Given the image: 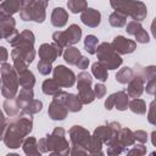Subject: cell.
<instances>
[{"mask_svg":"<svg viewBox=\"0 0 156 156\" xmlns=\"http://www.w3.org/2000/svg\"><path fill=\"white\" fill-rule=\"evenodd\" d=\"M105 94V87L102 84H96L95 85V95L98 98H101Z\"/></svg>","mask_w":156,"mask_h":156,"instance_id":"cell-26","label":"cell"},{"mask_svg":"<svg viewBox=\"0 0 156 156\" xmlns=\"http://www.w3.org/2000/svg\"><path fill=\"white\" fill-rule=\"evenodd\" d=\"M65 35H66V40H67V44H74L77 41H79V38L82 35V30L76 24H72L67 32H65Z\"/></svg>","mask_w":156,"mask_h":156,"instance_id":"cell-9","label":"cell"},{"mask_svg":"<svg viewBox=\"0 0 156 156\" xmlns=\"http://www.w3.org/2000/svg\"><path fill=\"white\" fill-rule=\"evenodd\" d=\"M98 55H99L100 61L104 63L106 68L113 69V68H117L122 63V60L119 58L118 55H116L112 51V46L110 44H106V43L101 44V46L98 50Z\"/></svg>","mask_w":156,"mask_h":156,"instance_id":"cell-2","label":"cell"},{"mask_svg":"<svg viewBox=\"0 0 156 156\" xmlns=\"http://www.w3.org/2000/svg\"><path fill=\"white\" fill-rule=\"evenodd\" d=\"M127 104H128V99H127V95L123 91L113 94V105H116L118 110H126Z\"/></svg>","mask_w":156,"mask_h":156,"instance_id":"cell-14","label":"cell"},{"mask_svg":"<svg viewBox=\"0 0 156 156\" xmlns=\"http://www.w3.org/2000/svg\"><path fill=\"white\" fill-rule=\"evenodd\" d=\"M65 98L62 99L63 101H66V104H67V108L69 110V111H79L80 108H82V105H80V101L78 100V98H76L74 95H72V94H65L63 95Z\"/></svg>","mask_w":156,"mask_h":156,"instance_id":"cell-13","label":"cell"},{"mask_svg":"<svg viewBox=\"0 0 156 156\" xmlns=\"http://www.w3.org/2000/svg\"><path fill=\"white\" fill-rule=\"evenodd\" d=\"M110 23L113 26V27H122L124 23H126V17L122 16L119 12H115L111 15L110 17Z\"/></svg>","mask_w":156,"mask_h":156,"instance_id":"cell-20","label":"cell"},{"mask_svg":"<svg viewBox=\"0 0 156 156\" xmlns=\"http://www.w3.org/2000/svg\"><path fill=\"white\" fill-rule=\"evenodd\" d=\"M51 62L49 61H45V60H41L39 63H38V69L41 74H48L50 71H51Z\"/></svg>","mask_w":156,"mask_h":156,"instance_id":"cell-25","label":"cell"},{"mask_svg":"<svg viewBox=\"0 0 156 156\" xmlns=\"http://www.w3.org/2000/svg\"><path fill=\"white\" fill-rule=\"evenodd\" d=\"M21 1L20 0H6L1 6H0V12L4 15H12L15 12H17V10L20 9Z\"/></svg>","mask_w":156,"mask_h":156,"instance_id":"cell-8","label":"cell"},{"mask_svg":"<svg viewBox=\"0 0 156 156\" xmlns=\"http://www.w3.org/2000/svg\"><path fill=\"white\" fill-rule=\"evenodd\" d=\"M55 100H56V99H55ZM57 102H58V106H57L58 108H56L55 102H52L51 106H50V108H49V113H50V116H51L52 119H63V118L66 117L67 111L63 108V106H61V99H60Z\"/></svg>","mask_w":156,"mask_h":156,"instance_id":"cell-11","label":"cell"},{"mask_svg":"<svg viewBox=\"0 0 156 156\" xmlns=\"http://www.w3.org/2000/svg\"><path fill=\"white\" fill-rule=\"evenodd\" d=\"M1 74H2V78H1V82H6V84L4 83V84H0V87H1V91H2V94L6 91V89H9V91H7V98H12V94H11V91H10V88H11V90L13 91V93H16V87H17V84H16V77H15V73H13V69H12V67L10 66V65H4L2 66V68H1Z\"/></svg>","mask_w":156,"mask_h":156,"instance_id":"cell-3","label":"cell"},{"mask_svg":"<svg viewBox=\"0 0 156 156\" xmlns=\"http://www.w3.org/2000/svg\"><path fill=\"white\" fill-rule=\"evenodd\" d=\"M54 78L60 87H71L74 83V74L65 66H57L54 71Z\"/></svg>","mask_w":156,"mask_h":156,"instance_id":"cell-4","label":"cell"},{"mask_svg":"<svg viewBox=\"0 0 156 156\" xmlns=\"http://www.w3.org/2000/svg\"><path fill=\"white\" fill-rule=\"evenodd\" d=\"M143 91V80L140 79V77H135L133 78L132 83L129 84V88H128V94L130 96H140Z\"/></svg>","mask_w":156,"mask_h":156,"instance_id":"cell-12","label":"cell"},{"mask_svg":"<svg viewBox=\"0 0 156 156\" xmlns=\"http://www.w3.org/2000/svg\"><path fill=\"white\" fill-rule=\"evenodd\" d=\"M130 78H132V71H130V68L126 67V68H123L121 72H118L116 79H117L118 82H121V83H127V82L130 80Z\"/></svg>","mask_w":156,"mask_h":156,"instance_id":"cell-24","label":"cell"},{"mask_svg":"<svg viewBox=\"0 0 156 156\" xmlns=\"http://www.w3.org/2000/svg\"><path fill=\"white\" fill-rule=\"evenodd\" d=\"M51 18H52L51 22H52V24H54L55 27H62V26L66 23V21H67V13L65 12L63 9L57 7V9L54 10Z\"/></svg>","mask_w":156,"mask_h":156,"instance_id":"cell-10","label":"cell"},{"mask_svg":"<svg viewBox=\"0 0 156 156\" xmlns=\"http://www.w3.org/2000/svg\"><path fill=\"white\" fill-rule=\"evenodd\" d=\"M6 57H7V52H6L5 48H0V62L6 61Z\"/></svg>","mask_w":156,"mask_h":156,"instance_id":"cell-28","label":"cell"},{"mask_svg":"<svg viewBox=\"0 0 156 156\" xmlns=\"http://www.w3.org/2000/svg\"><path fill=\"white\" fill-rule=\"evenodd\" d=\"M44 1H46V0H44Z\"/></svg>","mask_w":156,"mask_h":156,"instance_id":"cell-29","label":"cell"},{"mask_svg":"<svg viewBox=\"0 0 156 156\" xmlns=\"http://www.w3.org/2000/svg\"><path fill=\"white\" fill-rule=\"evenodd\" d=\"M112 45H113L112 49H115L119 54H129V52L134 51V49H135V43L126 39L123 37H116Z\"/></svg>","mask_w":156,"mask_h":156,"instance_id":"cell-6","label":"cell"},{"mask_svg":"<svg viewBox=\"0 0 156 156\" xmlns=\"http://www.w3.org/2000/svg\"><path fill=\"white\" fill-rule=\"evenodd\" d=\"M88 63H89V61H88V58H85V57H79V60L77 61V66L79 67V68H85L87 66H88Z\"/></svg>","mask_w":156,"mask_h":156,"instance_id":"cell-27","label":"cell"},{"mask_svg":"<svg viewBox=\"0 0 156 156\" xmlns=\"http://www.w3.org/2000/svg\"><path fill=\"white\" fill-rule=\"evenodd\" d=\"M68 7L71 9L72 12L77 13V12L83 11L87 7V4H85V0H71L68 2Z\"/></svg>","mask_w":156,"mask_h":156,"instance_id":"cell-18","label":"cell"},{"mask_svg":"<svg viewBox=\"0 0 156 156\" xmlns=\"http://www.w3.org/2000/svg\"><path fill=\"white\" fill-rule=\"evenodd\" d=\"M115 9H117L118 11L124 12L126 15L133 16L134 20H143L146 16V7L140 1L122 0Z\"/></svg>","mask_w":156,"mask_h":156,"instance_id":"cell-1","label":"cell"},{"mask_svg":"<svg viewBox=\"0 0 156 156\" xmlns=\"http://www.w3.org/2000/svg\"><path fill=\"white\" fill-rule=\"evenodd\" d=\"M82 21L87 26L96 27L100 23V13L94 9H87V11L82 15Z\"/></svg>","mask_w":156,"mask_h":156,"instance_id":"cell-7","label":"cell"},{"mask_svg":"<svg viewBox=\"0 0 156 156\" xmlns=\"http://www.w3.org/2000/svg\"><path fill=\"white\" fill-rule=\"evenodd\" d=\"M84 44H85V50L89 54H95V49H96V45H98V39L94 35H88L85 38Z\"/></svg>","mask_w":156,"mask_h":156,"instance_id":"cell-19","label":"cell"},{"mask_svg":"<svg viewBox=\"0 0 156 156\" xmlns=\"http://www.w3.org/2000/svg\"><path fill=\"white\" fill-rule=\"evenodd\" d=\"M61 54H62L61 46H56V45L44 44V45H41V48L39 50V55H40L41 60H45L49 62H52Z\"/></svg>","mask_w":156,"mask_h":156,"instance_id":"cell-5","label":"cell"},{"mask_svg":"<svg viewBox=\"0 0 156 156\" xmlns=\"http://www.w3.org/2000/svg\"><path fill=\"white\" fill-rule=\"evenodd\" d=\"M130 110L135 113H144L146 107H145V104L143 100L140 99H134L132 102H130Z\"/></svg>","mask_w":156,"mask_h":156,"instance_id":"cell-21","label":"cell"},{"mask_svg":"<svg viewBox=\"0 0 156 156\" xmlns=\"http://www.w3.org/2000/svg\"><path fill=\"white\" fill-rule=\"evenodd\" d=\"M43 91L45 94H56L60 91V84L56 80L48 79L43 84Z\"/></svg>","mask_w":156,"mask_h":156,"instance_id":"cell-15","label":"cell"},{"mask_svg":"<svg viewBox=\"0 0 156 156\" xmlns=\"http://www.w3.org/2000/svg\"><path fill=\"white\" fill-rule=\"evenodd\" d=\"M90 83H91V77H90L89 73L83 72V73H80L78 76V89L87 88V87L90 85Z\"/></svg>","mask_w":156,"mask_h":156,"instance_id":"cell-23","label":"cell"},{"mask_svg":"<svg viewBox=\"0 0 156 156\" xmlns=\"http://www.w3.org/2000/svg\"><path fill=\"white\" fill-rule=\"evenodd\" d=\"M20 83H21L23 87H26V88H30V87L34 84V77H33V74H32L30 72H28V71L24 69V74L21 76Z\"/></svg>","mask_w":156,"mask_h":156,"instance_id":"cell-22","label":"cell"},{"mask_svg":"<svg viewBox=\"0 0 156 156\" xmlns=\"http://www.w3.org/2000/svg\"><path fill=\"white\" fill-rule=\"evenodd\" d=\"M78 57H80V54L76 48H68L65 52V60L71 65H76L77 61L79 60Z\"/></svg>","mask_w":156,"mask_h":156,"instance_id":"cell-16","label":"cell"},{"mask_svg":"<svg viewBox=\"0 0 156 156\" xmlns=\"http://www.w3.org/2000/svg\"><path fill=\"white\" fill-rule=\"evenodd\" d=\"M93 73H94V76H95L98 79H100V80H102V82L107 79V71H106V67L102 66V65L99 63V62H96V63L93 65Z\"/></svg>","mask_w":156,"mask_h":156,"instance_id":"cell-17","label":"cell"}]
</instances>
